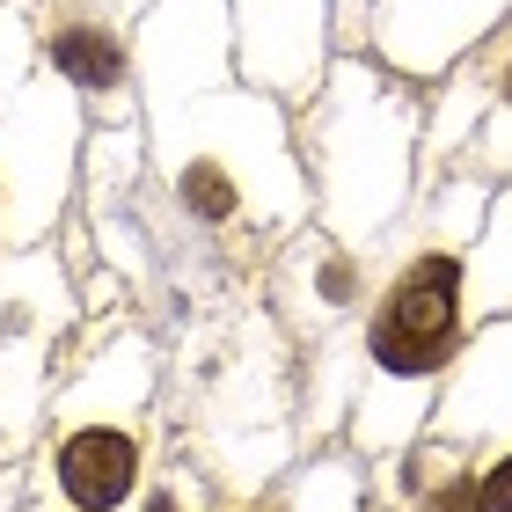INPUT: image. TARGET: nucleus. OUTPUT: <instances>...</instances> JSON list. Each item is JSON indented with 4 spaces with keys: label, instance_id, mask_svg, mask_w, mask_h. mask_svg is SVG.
Wrapping results in <instances>:
<instances>
[{
    "label": "nucleus",
    "instance_id": "nucleus-5",
    "mask_svg": "<svg viewBox=\"0 0 512 512\" xmlns=\"http://www.w3.org/2000/svg\"><path fill=\"white\" fill-rule=\"evenodd\" d=\"M44 59L59 66V81L74 96H96V103L125 96V81H132V44L96 8H66V15L44 22Z\"/></svg>",
    "mask_w": 512,
    "mask_h": 512
},
{
    "label": "nucleus",
    "instance_id": "nucleus-8",
    "mask_svg": "<svg viewBox=\"0 0 512 512\" xmlns=\"http://www.w3.org/2000/svg\"><path fill=\"white\" fill-rule=\"evenodd\" d=\"M417 512H476L469 505V461L425 447V483H417Z\"/></svg>",
    "mask_w": 512,
    "mask_h": 512
},
{
    "label": "nucleus",
    "instance_id": "nucleus-6",
    "mask_svg": "<svg viewBox=\"0 0 512 512\" xmlns=\"http://www.w3.org/2000/svg\"><path fill=\"white\" fill-rule=\"evenodd\" d=\"M461 308L469 322H512V198H498L491 227L469 249V271H461Z\"/></svg>",
    "mask_w": 512,
    "mask_h": 512
},
{
    "label": "nucleus",
    "instance_id": "nucleus-2",
    "mask_svg": "<svg viewBox=\"0 0 512 512\" xmlns=\"http://www.w3.org/2000/svg\"><path fill=\"white\" fill-rule=\"evenodd\" d=\"M147 374H154V359L132 330L110 337L81 366V381L52 425V454H44L52 498L66 512H125L139 498V476H147V454H154Z\"/></svg>",
    "mask_w": 512,
    "mask_h": 512
},
{
    "label": "nucleus",
    "instance_id": "nucleus-3",
    "mask_svg": "<svg viewBox=\"0 0 512 512\" xmlns=\"http://www.w3.org/2000/svg\"><path fill=\"white\" fill-rule=\"evenodd\" d=\"M66 315H74V286H66V271L44 249L0 264V425L8 432H30L37 388H44V366H52Z\"/></svg>",
    "mask_w": 512,
    "mask_h": 512
},
{
    "label": "nucleus",
    "instance_id": "nucleus-10",
    "mask_svg": "<svg viewBox=\"0 0 512 512\" xmlns=\"http://www.w3.org/2000/svg\"><path fill=\"white\" fill-rule=\"evenodd\" d=\"M227 512H271V505H227Z\"/></svg>",
    "mask_w": 512,
    "mask_h": 512
},
{
    "label": "nucleus",
    "instance_id": "nucleus-1",
    "mask_svg": "<svg viewBox=\"0 0 512 512\" xmlns=\"http://www.w3.org/2000/svg\"><path fill=\"white\" fill-rule=\"evenodd\" d=\"M491 198L483 176H454L432 198V213L410 227L395 256L374 271V293L359 308V395H352V447L374 461L410 447V432L432 410V381L454 366L469 337L461 271H469V227Z\"/></svg>",
    "mask_w": 512,
    "mask_h": 512
},
{
    "label": "nucleus",
    "instance_id": "nucleus-11",
    "mask_svg": "<svg viewBox=\"0 0 512 512\" xmlns=\"http://www.w3.org/2000/svg\"><path fill=\"white\" fill-rule=\"evenodd\" d=\"M59 512H66V505H59Z\"/></svg>",
    "mask_w": 512,
    "mask_h": 512
},
{
    "label": "nucleus",
    "instance_id": "nucleus-9",
    "mask_svg": "<svg viewBox=\"0 0 512 512\" xmlns=\"http://www.w3.org/2000/svg\"><path fill=\"white\" fill-rule=\"evenodd\" d=\"M147 512H191V505H183L176 491H154V498H147Z\"/></svg>",
    "mask_w": 512,
    "mask_h": 512
},
{
    "label": "nucleus",
    "instance_id": "nucleus-4",
    "mask_svg": "<svg viewBox=\"0 0 512 512\" xmlns=\"http://www.w3.org/2000/svg\"><path fill=\"white\" fill-rule=\"evenodd\" d=\"M425 447L454 461L512 447V322H483L469 352H454L447 395L425 410Z\"/></svg>",
    "mask_w": 512,
    "mask_h": 512
},
{
    "label": "nucleus",
    "instance_id": "nucleus-7",
    "mask_svg": "<svg viewBox=\"0 0 512 512\" xmlns=\"http://www.w3.org/2000/svg\"><path fill=\"white\" fill-rule=\"evenodd\" d=\"M512 169V30L483 59V125L469 132V176Z\"/></svg>",
    "mask_w": 512,
    "mask_h": 512
}]
</instances>
